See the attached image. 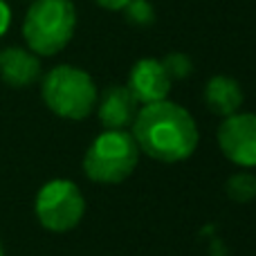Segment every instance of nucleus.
<instances>
[{
    "label": "nucleus",
    "mask_w": 256,
    "mask_h": 256,
    "mask_svg": "<svg viewBox=\"0 0 256 256\" xmlns=\"http://www.w3.org/2000/svg\"><path fill=\"white\" fill-rule=\"evenodd\" d=\"M130 135L135 137L140 153L158 162H182L198 146L196 120L180 104L166 99L140 108Z\"/></svg>",
    "instance_id": "f257e3e1"
},
{
    "label": "nucleus",
    "mask_w": 256,
    "mask_h": 256,
    "mask_svg": "<svg viewBox=\"0 0 256 256\" xmlns=\"http://www.w3.org/2000/svg\"><path fill=\"white\" fill-rule=\"evenodd\" d=\"M76 9L70 0H32L22 20V36L36 56H54L72 40Z\"/></svg>",
    "instance_id": "f03ea898"
},
{
    "label": "nucleus",
    "mask_w": 256,
    "mask_h": 256,
    "mask_svg": "<svg viewBox=\"0 0 256 256\" xmlns=\"http://www.w3.org/2000/svg\"><path fill=\"white\" fill-rule=\"evenodd\" d=\"M43 102L63 120H86L97 106V86L86 70L74 66H56L45 74L40 86Z\"/></svg>",
    "instance_id": "7ed1b4c3"
},
{
    "label": "nucleus",
    "mask_w": 256,
    "mask_h": 256,
    "mask_svg": "<svg viewBox=\"0 0 256 256\" xmlns=\"http://www.w3.org/2000/svg\"><path fill=\"white\" fill-rule=\"evenodd\" d=\"M140 148L135 144V137L130 132L106 130L86 150L84 171L92 182L99 184H117L126 180L137 166Z\"/></svg>",
    "instance_id": "20e7f679"
},
{
    "label": "nucleus",
    "mask_w": 256,
    "mask_h": 256,
    "mask_svg": "<svg viewBox=\"0 0 256 256\" xmlns=\"http://www.w3.org/2000/svg\"><path fill=\"white\" fill-rule=\"evenodd\" d=\"M36 218L50 232H70L86 214V198L72 180H50L36 196Z\"/></svg>",
    "instance_id": "39448f33"
},
{
    "label": "nucleus",
    "mask_w": 256,
    "mask_h": 256,
    "mask_svg": "<svg viewBox=\"0 0 256 256\" xmlns=\"http://www.w3.org/2000/svg\"><path fill=\"white\" fill-rule=\"evenodd\" d=\"M218 146L230 162L238 166H256V115L234 112L222 117L218 126Z\"/></svg>",
    "instance_id": "423d86ee"
},
{
    "label": "nucleus",
    "mask_w": 256,
    "mask_h": 256,
    "mask_svg": "<svg viewBox=\"0 0 256 256\" xmlns=\"http://www.w3.org/2000/svg\"><path fill=\"white\" fill-rule=\"evenodd\" d=\"M171 76L166 74L160 58H140L130 68L126 88L130 90L137 104L146 106L166 99V94L171 92Z\"/></svg>",
    "instance_id": "0eeeda50"
},
{
    "label": "nucleus",
    "mask_w": 256,
    "mask_h": 256,
    "mask_svg": "<svg viewBox=\"0 0 256 256\" xmlns=\"http://www.w3.org/2000/svg\"><path fill=\"white\" fill-rule=\"evenodd\" d=\"M97 115L106 130H122L130 126L137 115V102L126 86H110L97 97Z\"/></svg>",
    "instance_id": "6e6552de"
},
{
    "label": "nucleus",
    "mask_w": 256,
    "mask_h": 256,
    "mask_svg": "<svg viewBox=\"0 0 256 256\" xmlns=\"http://www.w3.org/2000/svg\"><path fill=\"white\" fill-rule=\"evenodd\" d=\"M40 76V61L32 50H0V79L12 88H27Z\"/></svg>",
    "instance_id": "1a4fd4ad"
},
{
    "label": "nucleus",
    "mask_w": 256,
    "mask_h": 256,
    "mask_svg": "<svg viewBox=\"0 0 256 256\" xmlns=\"http://www.w3.org/2000/svg\"><path fill=\"white\" fill-rule=\"evenodd\" d=\"M204 102L212 112L220 117H230L238 112V108L243 106V88L232 76L216 74L204 86Z\"/></svg>",
    "instance_id": "9d476101"
},
{
    "label": "nucleus",
    "mask_w": 256,
    "mask_h": 256,
    "mask_svg": "<svg viewBox=\"0 0 256 256\" xmlns=\"http://www.w3.org/2000/svg\"><path fill=\"white\" fill-rule=\"evenodd\" d=\"M225 191L234 202H250L256 198V176L250 171H238L227 180Z\"/></svg>",
    "instance_id": "9b49d317"
},
{
    "label": "nucleus",
    "mask_w": 256,
    "mask_h": 256,
    "mask_svg": "<svg viewBox=\"0 0 256 256\" xmlns=\"http://www.w3.org/2000/svg\"><path fill=\"white\" fill-rule=\"evenodd\" d=\"M162 66H164V70H166V74L171 76V81L184 79V76H189L191 72H194V63H191V58L182 52L166 54V56L162 58Z\"/></svg>",
    "instance_id": "f8f14e48"
},
{
    "label": "nucleus",
    "mask_w": 256,
    "mask_h": 256,
    "mask_svg": "<svg viewBox=\"0 0 256 256\" xmlns=\"http://www.w3.org/2000/svg\"><path fill=\"white\" fill-rule=\"evenodd\" d=\"M126 12V20L132 25H150L155 20V9L148 0H130L124 7Z\"/></svg>",
    "instance_id": "ddd939ff"
},
{
    "label": "nucleus",
    "mask_w": 256,
    "mask_h": 256,
    "mask_svg": "<svg viewBox=\"0 0 256 256\" xmlns=\"http://www.w3.org/2000/svg\"><path fill=\"white\" fill-rule=\"evenodd\" d=\"M9 25H12V9L4 0H0V38L7 34Z\"/></svg>",
    "instance_id": "4468645a"
},
{
    "label": "nucleus",
    "mask_w": 256,
    "mask_h": 256,
    "mask_svg": "<svg viewBox=\"0 0 256 256\" xmlns=\"http://www.w3.org/2000/svg\"><path fill=\"white\" fill-rule=\"evenodd\" d=\"M97 4H102L104 9H110V12H117V9H124L130 0H94Z\"/></svg>",
    "instance_id": "2eb2a0df"
},
{
    "label": "nucleus",
    "mask_w": 256,
    "mask_h": 256,
    "mask_svg": "<svg viewBox=\"0 0 256 256\" xmlns=\"http://www.w3.org/2000/svg\"><path fill=\"white\" fill-rule=\"evenodd\" d=\"M0 256H2V243H0Z\"/></svg>",
    "instance_id": "dca6fc26"
}]
</instances>
